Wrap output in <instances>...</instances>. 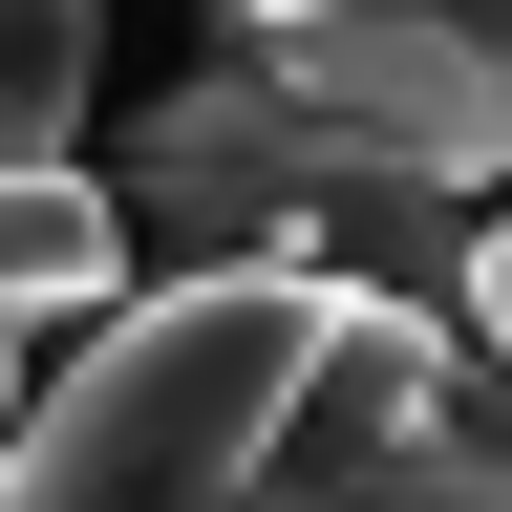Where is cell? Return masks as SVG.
Instances as JSON below:
<instances>
[{
	"label": "cell",
	"instance_id": "6da1fadb",
	"mask_svg": "<svg viewBox=\"0 0 512 512\" xmlns=\"http://www.w3.org/2000/svg\"><path fill=\"white\" fill-rule=\"evenodd\" d=\"M86 192L171 278H342V299H406V320H448V278H470V192L384 171V150H342V128H299V107H256L235 64H192Z\"/></svg>",
	"mask_w": 512,
	"mask_h": 512
},
{
	"label": "cell",
	"instance_id": "7a4b0ae2",
	"mask_svg": "<svg viewBox=\"0 0 512 512\" xmlns=\"http://www.w3.org/2000/svg\"><path fill=\"white\" fill-rule=\"evenodd\" d=\"M214 64L470 214L512 192V0H214Z\"/></svg>",
	"mask_w": 512,
	"mask_h": 512
},
{
	"label": "cell",
	"instance_id": "3957f363",
	"mask_svg": "<svg viewBox=\"0 0 512 512\" xmlns=\"http://www.w3.org/2000/svg\"><path fill=\"white\" fill-rule=\"evenodd\" d=\"M107 299H128L107 192H86V171H0V342H22V320H64V342H86Z\"/></svg>",
	"mask_w": 512,
	"mask_h": 512
},
{
	"label": "cell",
	"instance_id": "277c9868",
	"mask_svg": "<svg viewBox=\"0 0 512 512\" xmlns=\"http://www.w3.org/2000/svg\"><path fill=\"white\" fill-rule=\"evenodd\" d=\"M86 86H107V0H0V171H86Z\"/></svg>",
	"mask_w": 512,
	"mask_h": 512
},
{
	"label": "cell",
	"instance_id": "5b68a950",
	"mask_svg": "<svg viewBox=\"0 0 512 512\" xmlns=\"http://www.w3.org/2000/svg\"><path fill=\"white\" fill-rule=\"evenodd\" d=\"M448 342L491 363V406H512V192L470 214V278H448Z\"/></svg>",
	"mask_w": 512,
	"mask_h": 512
},
{
	"label": "cell",
	"instance_id": "8992f818",
	"mask_svg": "<svg viewBox=\"0 0 512 512\" xmlns=\"http://www.w3.org/2000/svg\"><path fill=\"white\" fill-rule=\"evenodd\" d=\"M384 512H512V406H491L470 448H448V470H406V491H384Z\"/></svg>",
	"mask_w": 512,
	"mask_h": 512
},
{
	"label": "cell",
	"instance_id": "52a82bcc",
	"mask_svg": "<svg viewBox=\"0 0 512 512\" xmlns=\"http://www.w3.org/2000/svg\"><path fill=\"white\" fill-rule=\"evenodd\" d=\"M0 427H22V342H0Z\"/></svg>",
	"mask_w": 512,
	"mask_h": 512
}]
</instances>
